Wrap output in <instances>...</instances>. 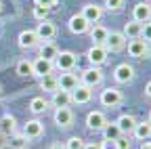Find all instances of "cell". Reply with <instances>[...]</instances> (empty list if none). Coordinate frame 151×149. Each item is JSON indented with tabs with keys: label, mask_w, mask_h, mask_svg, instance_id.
<instances>
[{
	"label": "cell",
	"mask_w": 151,
	"mask_h": 149,
	"mask_svg": "<svg viewBox=\"0 0 151 149\" xmlns=\"http://www.w3.org/2000/svg\"><path fill=\"white\" fill-rule=\"evenodd\" d=\"M122 99H124V97H122V90L113 88V86L101 90V97H99V101H101L103 107H118V105L122 103Z\"/></svg>",
	"instance_id": "obj_1"
},
{
	"label": "cell",
	"mask_w": 151,
	"mask_h": 149,
	"mask_svg": "<svg viewBox=\"0 0 151 149\" xmlns=\"http://www.w3.org/2000/svg\"><path fill=\"white\" fill-rule=\"evenodd\" d=\"M76 55L71 53V50H61L59 55H57V59L52 61V65L59 69V71H71L73 67H76Z\"/></svg>",
	"instance_id": "obj_2"
},
{
	"label": "cell",
	"mask_w": 151,
	"mask_h": 149,
	"mask_svg": "<svg viewBox=\"0 0 151 149\" xmlns=\"http://www.w3.org/2000/svg\"><path fill=\"white\" fill-rule=\"evenodd\" d=\"M34 32H36V36H38V40H40V42H50L57 36V25L50 19H44V21L38 23V27Z\"/></svg>",
	"instance_id": "obj_3"
},
{
	"label": "cell",
	"mask_w": 151,
	"mask_h": 149,
	"mask_svg": "<svg viewBox=\"0 0 151 149\" xmlns=\"http://www.w3.org/2000/svg\"><path fill=\"white\" fill-rule=\"evenodd\" d=\"M80 80H82L84 86L94 88V86H99L103 82V71H101V67H88L80 73Z\"/></svg>",
	"instance_id": "obj_4"
},
{
	"label": "cell",
	"mask_w": 151,
	"mask_h": 149,
	"mask_svg": "<svg viewBox=\"0 0 151 149\" xmlns=\"http://www.w3.org/2000/svg\"><path fill=\"white\" fill-rule=\"evenodd\" d=\"M103 46H105L107 53H120V50H124V46H126L124 34L122 32H109V36H107V40H105Z\"/></svg>",
	"instance_id": "obj_5"
},
{
	"label": "cell",
	"mask_w": 151,
	"mask_h": 149,
	"mask_svg": "<svg viewBox=\"0 0 151 149\" xmlns=\"http://www.w3.org/2000/svg\"><path fill=\"white\" fill-rule=\"evenodd\" d=\"M42 132H44V124L40 122V120H27L25 124H23V130H21V135L27 139V141H32V139H40L42 137Z\"/></svg>",
	"instance_id": "obj_6"
},
{
	"label": "cell",
	"mask_w": 151,
	"mask_h": 149,
	"mask_svg": "<svg viewBox=\"0 0 151 149\" xmlns=\"http://www.w3.org/2000/svg\"><path fill=\"white\" fill-rule=\"evenodd\" d=\"M107 50H105V46H101V44H92L90 48H88V53H86V57H88V61L92 63V67H101L105 61H107Z\"/></svg>",
	"instance_id": "obj_7"
},
{
	"label": "cell",
	"mask_w": 151,
	"mask_h": 149,
	"mask_svg": "<svg viewBox=\"0 0 151 149\" xmlns=\"http://www.w3.org/2000/svg\"><path fill=\"white\" fill-rule=\"evenodd\" d=\"M84 19L90 23V25H97L99 23V19L103 17V6H99V4H94V2H88V4H84L82 6V13H80Z\"/></svg>",
	"instance_id": "obj_8"
},
{
	"label": "cell",
	"mask_w": 151,
	"mask_h": 149,
	"mask_svg": "<svg viewBox=\"0 0 151 149\" xmlns=\"http://www.w3.org/2000/svg\"><path fill=\"white\" fill-rule=\"evenodd\" d=\"M151 19V4L149 2H137L134 9H132V21L137 23H147Z\"/></svg>",
	"instance_id": "obj_9"
},
{
	"label": "cell",
	"mask_w": 151,
	"mask_h": 149,
	"mask_svg": "<svg viewBox=\"0 0 151 149\" xmlns=\"http://www.w3.org/2000/svg\"><path fill=\"white\" fill-rule=\"evenodd\" d=\"M113 78H116V82H120V84H128V82H132V78H134V67L128 65V63H120L116 69H113Z\"/></svg>",
	"instance_id": "obj_10"
},
{
	"label": "cell",
	"mask_w": 151,
	"mask_h": 149,
	"mask_svg": "<svg viewBox=\"0 0 151 149\" xmlns=\"http://www.w3.org/2000/svg\"><path fill=\"white\" fill-rule=\"evenodd\" d=\"M55 124L59 126V128H69L73 124V111L69 107H59V109H55Z\"/></svg>",
	"instance_id": "obj_11"
},
{
	"label": "cell",
	"mask_w": 151,
	"mask_h": 149,
	"mask_svg": "<svg viewBox=\"0 0 151 149\" xmlns=\"http://www.w3.org/2000/svg\"><path fill=\"white\" fill-rule=\"evenodd\" d=\"M71 103H78V105H84V103H88L90 99H92V88H88V86H84V84H78L71 92Z\"/></svg>",
	"instance_id": "obj_12"
},
{
	"label": "cell",
	"mask_w": 151,
	"mask_h": 149,
	"mask_svg": "<svg viewBox=\"0 0 151 149\" xmlns=\"http://www.w3.org/2000/svg\"><path fill=\"white\" fill-rule=\"evenodd\" d=\"M116 124H118L120 132H122L124 137H130V135H132V130H134V126H137V118H134V116H130V114H122V116L116 120Z\"/></svg>",
	"instance_id": "obj_13"
},
{
	"label": "cell",
	"mask_w": 151,
	"mask_h": 149,
	"mask_svg": "<svg viewBox=\"0 0 151 149\" xmlns=\"http://www.w3.org/2000/svg\"><path fill=\"white\" fill-rule=\"evenodd\" d=\"M107 124V118L103 111H90L86 116V128L88 130H103V126Z\"/></svg>",
	"instance_id": "obj_14"
},
{
	"label": "cell",
	"mask_w": 151,
	"mask_h": 149,
	"mask_svg": "<svg viewBox=\"0 0 151 149\" xmlns=\"http://www.w3.org/2000/svg\"><path fill=\"white\" fill-rule=\"evenodd\" d=\"M57 82H59V90H67V92H71L76 86L80 84V82H78V76L71 73V71H63L61 76L57 78Z\"/></svg>",
	"instance_id": "obj_15"
},
{
	"label": "cell",
	"mask_w": 151,
	"mask_h": 149,
	"mask_svg": "<svg viewBox=\"0 0 151 149\" xmlns=\"http://www.w3.org/2000/svg\"><path fill=\"white\" fill-rule=\"evenodd\" d=\"M32 65H34V76H38V78L50 76L52 69H55L52 61H46V59H40V57H38L36 61H32Z\"/></svg>",
	"instance_id": "obj_16"
},
{
	"label": "cell",
	"mask_w": 151,
	"mask_h": 149,
	"mask_svg": "<svg viewBox=\"0 0 151 149\" xmlns=\"http://www.w3.org/2000/svg\"><path fill=\"white\" fill-rule=\"evenodd\" d=\"M38 44H40V40H38V36L34 30H23L21 34H19V46L21 48H36Z\"/></svg>",
	"instance_id": "obj_17"
},
{
	"label": "cell",
	"mask_w": 151,
	"mask_h": 149,
	"mask_svg": "<svg viewBox=\"0 0 151 149\" xmlns=\"http://www.w3.org/2000/svg\"><path fill=\"white\" fill-rule=\"evenodd\" d=\"M67 25H69V32H71V34H78V36H80V34H86V32L90 30V23L84 19L82 15H73Z\"/></svg>",
	"instance_id": "obj_18"
},
{
	"label": "cell",
	"mask_w": 151,
	"mask_h": 149,
	"mask_svg": "<svg viewBox=\"0 0 151 149\" xmlns=\"http://www.w3.org/2000/svg\"><path fill=\"white\" fill-rule=\"evenodd\" d=\"M128 55H130V57H134V59H143L147 55V42L141 40V38L130 40L128 42Z\"/></svg>",
	"instance_id": "obj_19"
},
{
	"label": "cell",
	"mask_w": 151,
	"mask_h": 149,
	"mask_svg": "<svg viewBox=\"0 0 151 149\" xmlns=\"http://www.w3.org/2000/svg\"><path fill=\"white\" fill-rule=\"evenodd\" d=\"M71 103V95L67 90H55L52 92V99H50V105L55 109H59V107H69Z\"/></svg>",
	"instance_id": "obj_20"
},
{
	"label": "cell",
	"mask_w": 151,
	"mask_h": 149,
	"mask_svg": "<svg viewBox=\"0 0 151 149\" xmlns=\"http://www.w3.org/2000/svg\"><path fill=\"white\" fill-rule=\"evenodd\" d=\"M90 40H92V44H105V40H107V36H109V30L107 27H103V25H92L90 30Z\"/></svg>",
	"instance_id": "obj_21"
},
{
	"label": "cell",
	"mask_w": 151,
	"mask_h": 149,
	"mask_svg": "<svg viewBox=\"0 0 151 149\" xmlns=\"http://www.w3.org/2000/svg\"><path fill=\"white\" fill-rule=\"evenodd\" d=\"M38 53H40V59H46V61H55L57 55H59V48H57L52 42H42L38 46Z\"/></svg>",
	"instance_id": "obj_22"
},
{
	"label": "cell",
	"mask_w": 151,
	"mask_h": 149,
	"mask_svg": "<svg viewBox=\"0 0 151 149\" xmlns=\"http://www.w3.org/2000/svg\"><path fill=\"white\" fill-rule=\"evenodd\" d=\"M141 30H143L141 23H137V21H128V23L124 25L122 34H124L126 40H137V38H141Z\"/></svg>",
	"instance_id": "obj_23"
},
{
	"label": "cell",
	"mask_w": 151,
	"mask_h": 149,
	"mask_svg": "<svg viewBox=\"0 0 151 149\" xmlns=\"http://www.w3.org/2000/svg\"><path fill=\"white\" fill-rule=\"evenodd\" d=\"M0 132H4V135H15V130H17V120H15V116H11V114H4L2 118H0Z\"/></svg>",
	"instance_id": "obj_24"
},
{
	"label": "cell",
	"mask_w": 151,
	"mask_h": 149,
	"mask_svg": "<svg viewBox=\"0 0 151 149\" xmlns=\"http://www.w3.org/2000/svg\"><path fill=\"white\" fill-rule=\"evenodd\" d=\"M132 135H134V139H139V141H147L151 137V124L149 122H137Z\"/></svg>",
	"instance_id": "obj_25"
},
{
	"label": "cell",
	"mask_w": 151,
	"mask_h": 149,
	"mask_svg": "<svg viewBox=\"0 0 151 149\" xmlns=\"http://www.w3.org/2000/svg\"><path fill=\"white\" fill-rule=\"evenodd\" d=\"M46 109H48V101H46L44 97H34V99L29 101V111H32L34 116L44 114Z\"/></svg>",
	"instance_id": "obj_26"
},
{
	"label": "cell",
	"mask_w": 151,
	"mask_h": 149,
	"mask_svg": "<svg viewBox=\"0 0 151 149\" xmlns=\"http://www.w3.org/2000/svg\"><path fill=\"white\" fill-rule=\"evenodd\" d=\"M103 137H105V141H116V139H120L122 137V132H120V128H118V124L116 122H107L105 126H103Z\"/></svg>",
	"instance_id": "obj_27"
},
{
	"label": "cell",
	"mask_w": 151,
	"mask_h": 149,
	"mask_svg": "<svg viewBox=\"0 0 151 149\" xmlns=\"http://www.w3.org/2000/svg\"><path fill=\"white\" fill-rule=\"evenodd\" d=\"M40 90L44 92H55V90H59V82H57V76H44L40 78Z\"/></svg>",
	"instance_id": "obj_28"
},
{
	"label": "cell",
	"mask_w": 151,
	"mask_h": 149,
	"mask_svg": "<svg viewBox=\"0 0 151 149\" xmlns=\"http://www.w3.org/2000/svg\"><path fill=\"white\" fill-rule=\"evenodd\" d=\"M15 71H17V76H21V78H27V76H34V65H32V61H27V59H21V61L17 63Z\"/></svg>",
	"instance_id": "obj_29"
},
{
	"label": "cell",
	"mask_w": 151,
	"mask_h": 149,
	"mask_svg": "<svg viewBox=\"0 0 151 149\" xmlns=\"http://www.w3.org/2000/svg\"><path fill=\"white\" fill-rule=\"evenodd\" d=\"M11 149H27V139L21 132H15L11 139Z\"/></svg>",
	"instance_id": "obj_30"
},
{
	"label": "cell",
	"mask_w": 151,
	"mask_h": 149,
	"mask_svg": "<svg viewBox=\"0 0 151 149\" xmlns=\"http://www.w3.org/2000/svg\"><path fill=\"white\" fill-rule=\"evenodd\" d=\"M65 149H84V139L80 137H71L65 141Z\"/></svg>",
	"instance_id": "obj_31"
},
{
	"label": "cell",
	"mask_w": 151,
	"mask_h": 149,
	"mask_svg": "<svg viewBox=\"0 0 151 149\" xmlns=\"http://www.w3.org/2000/svg\"><path fill=\"white\" fill-rule=\"evenodd\" d=\"M105 9L107 11H122L124 9V0H105Z\"/></svg>",
	"instance_id": "obj_32"
},
{
	"label": "cell",
	"mask_w": 151,
	"mask_h": 149,
	"mask_svg": "<svg viewBox=\"0 0 151 149\" xmlns=\"http://www.w3.org/2000/svg\"><path fill=\"white\" fill-rule=\"evenodd\" d=\"M141 38H143L147 44H151V19H149L147 23H143V30H141Z\"/></svg>",
	"instance_id": "obj_33"
},
{
	"label": "cell",
	"mask_w": 151,
	"mask_h": 149,
	"mask_svg": "<svg viewBox=\"0 0 151 149\" xmlns=\"http://www.w3.org/2000/svg\"><path fill=\"white\" fill-rule=\"evenodd\" d=\"M34 17L38 21H44L46 17H48V9H44V6H34Z\"/></svg>",
	"instance_id": "obj_34"
},
{
	"label": "cell",
	"mask_w": 151,
	"mask_h": 149,
	"mask_svg": "<svg viewBox=\"0 0 151 149\" xmlns=\"http://www.w3.org/2000/svg\"><path fill=\"white\" fill-rule=\"evenodd\" d=\"M116 149H130V141H128V137H120V139H116Z\"/></svg>",
	"instance_id": "obj_35"
},
{
	"label": "cell",
	"mask_w": 151,
	"mask_h": 149,
	"mask_svg": "<svg viewBox=\"0 0 151 149\" xmlns=\"http://www.w3.org/2000/svg\"><path fill=\"white\" fill-rule=\"evenodd\" d=\"M34 2H36V6L50 9V6H55V4H57V0H34Z\"/></svg>",
	"instance_id": "obj_36"
},
{
	"label": "cell",
	"mask_w": 151,
	"mask_h": 149,
	"mask_svg": "<svg viewBox=\"0 0 151 149\" xmlns=\"http://www.w3.org/2000/svg\"><path fill=\"white\" fill-rule=\"evenodd\" d=\"M101 149H116V141H101Z\"/></svg>",
	"instance_id": "obj_37"
},
{
	"label": "cell",
	"mask_w": 151,
	"mask_h": 149,
	"mask_svg": "<svg viewBox=\"0 0 151 149\" xmlns=\"http://www.w3.org/2000/svg\"><path fill=\"white\" fill-rule=\"evenodd\" d=\"M84 149H101V143H84Z\"/></svg>",
	"instance_id": "obj_38"
},
{
	"label": "cell",
	"mask_w": 151,
	"mask_h": 149,
	"mask_svg": "<svg viewBox=\"0 0 151 149\" xmlns=\"http://www.w3.org/2000/svg\"><path fill=\"white\" fill-rule=\"evenodd\" d=\"M6 143H9V141H6V135H4V132H0V149H4Z\"/></svg>",
	"instance_id": "obj_39"
},
{
	"label": "cell",
	"mask_w": 151,
	"mask_h": 149,
	"mask_svg": "<svg viewBox=\"0 0 151 149\" xmlns=\"http://www.w3.org/2000/svg\"><path fill=\"white\" fill-rule=\"evenodd\" d=\"M145 95L151 99V80H149V82H147V86H145Z\"/></svg>",
	"instance_id": "obj_40"
},
{
	"label": "cell",
	"mask_w": 151,
	"mask_h": 149,
	"mask_svg": "<svg viewBox=\"0 0 151 149\" xmlns=\"http://www.w3.org/2000/svg\"><path fill=\"white\" fill-rule=\"evenodd\" d=\"M141 149H151V141H149V139L143 141V143H141Z\"/></svg>",
	"instance_id": "obj_41"
},
{
	"label": "cell",
	"mask_w": 151,
	"mask_h": 149,
	"mask_svg": "<svg viewBox=\"0 0 151 149\" xmlns=\"http://www.w3.org/2000/svg\"><path fill=\"white\" fill-rule=\"evenodd\" d=\"M50 149H65V145H61V143H52Z\"/></svg>",
	"instance_id": "obj_42"
},
{
	"label": "cell",
	"mask_w": 151,
	"mask_h": 149,
	"mask_svg": "<svg viewBox=\"0 0 151 149\" xmlns=\"http://www.w3.org/2000/svg\"><path fill=\"white\" fill-rule=\"evenodd\" d=\"M147 57L151 59V44H147Z\"/></svg>",
	"instance_id": "obj_43"
},
{
	"label": "cell",
	"mask_w": 151,
	"mask_h": 149,
	"mask_svg": "<svg viewBox=\"0 0 151 149\" xmlns=\"http://www.w3.org/2000/svg\"><path fill=\"white\" fill-rule=\"evenodd\" d=\"M0 95H2V84H0Z\"/></svg>",
	"instance_id": "obj_44"
},
{
	"label": "cell",
	"mask_w": 151,
	"mask_h": 149,
	"mask_svg": "<svg viewBox=\"0 0 151 149\" xmlns=\"http://www.w3.org/2000/svg\"><path fill=\"white\" fill-rule=\"evenodd\" d=\"M0 13H2V2H0Z\"/></svg>",
	"instance_id": "obj_45"
},
{
	"label": "cell",
	"mask_w": 151,
	"mask_h": 149,
	"mask_svg": "<svg viewBox=\"0 0 151 149\" xmlns=\"http://www.w3.org/2000/svg\"><path fill=\"white\" fill-rule=\"evenodd\" d=\"M149 124H151V114H149Z\"/></svg>",
	"instance_id": "obj_46"
}]
</instances>
